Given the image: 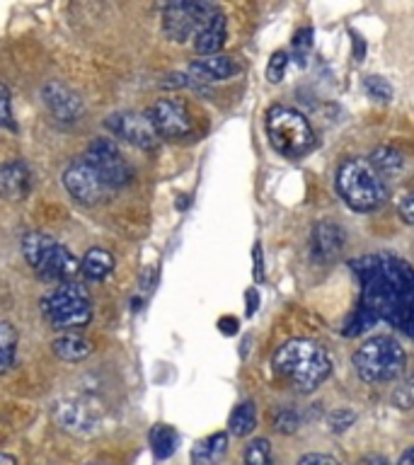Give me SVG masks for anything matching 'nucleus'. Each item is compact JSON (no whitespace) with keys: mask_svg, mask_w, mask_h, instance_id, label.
Returning a JSON list of instances; mask_svg holds the SVG:
<instances>
[{"mask_svg":"<svg viewBox=\"0 0 414 465\" xmlns=\"http://www.w3.org/2000/svg\"><path fill=\"white\" fill-rule=\"evenodd\" d=\"M361 282V305L414 340V267L395 254L376 252L351 262Z\"/></svg>","mask_w":414,"mask_h":465,"instance_id":"obj_1","label":"nucleus"},{"mask_svg":"<svg viewBox=\"0 0 414 465\" xmlns=\"http://www.w3.org/2000/svg\"><path fill=\"white\" fill-rule=\"evenodd\" d=\"M276 376L293 385L298 392H312L332 376V359L318 341L289 340L274 351L271 359Z\"/></svg>","mask_w":414,"mask_h":465,"instance_id":"obj_2","label":"nucleus"},{"mask_svg":"<svg viewBox=\"0 0 414 465\" xmlns=\"http://www.w3.org/2000/svg\"><path fill=\"white\" fill-rule=\"evenodd\" d=\"M337 192L349 209L373 211L385 202V182L370 160L349 158L337 170Z\"/></svg>","mask_w":414,"mask_h":465,"instance_id":"obj_3","label":"nucleus"},{"mask_svg":"<svg viewBox=\"0 0 414 465\" xmlns=\"http://www.w3.org/2000/svg\"><path fill=\"white\" fill-rule=\"evenodd\" d=\"M354 369L363 383H390L405 369V349L398 340L378 334L356 349Z\"/></svg>","mask_w":414,"mask_h":465,"instance_id":"obj_4","label":"nucleus"},{"mask_svg":"<svg viewBox=\"0 0 414 465\" xmlns=\"http://www.w3.org/2000/svg\"><path fill=\"white\" fill-rule=\"evenodd\" d=\"M22 254L36 274L46 282H73V276L78 274V260L65 245L46 235V232H27L22 238Z\"/></svg>","mask_w":414,"mask_h":465,"instance_id":"obj_5","label":"nucleus"},{"mask_svg":"<svg viewBox=\"0 0 414 465\" xmlns=\"http://www.w3.org/2000/svg\"><path fill=\"white\" fill-rule=\"evenodd\" d=\"M267 136L271 148L291 160L303 158L315 145L310 122L298 109L283 107V104H276L267 112Z\"/></svg>","mask_w":414,"mask_h":465,"instance_id":"obj_6","label":"nucleus"},{"mask_svg":"<svg viewBox=\"0 0 414 465\" xmlns=\"http://www.w3.org/2000/svg\"><path fill=\"white\" fill-rule=\"evenodd\" d=\"M42 308L44 318L56 330H80L93 320L90 291L85 289V283L78 282L58 283V289L44 298Z\"/></svg>","mask_w":414,"mask_h":465,"instance_id":"obj_7","label":"nucleus"},{"mask_svg":"<svg viewBox=\"0 0 414 465\" xmlns=\"http://www.w3.org/2000/svg\"><path fill=\"white\" fill-rule=\"evenodd\" d=\"M218 13L221 10L211 3H172L163 13V29L170 42L184 44L192 36L196 39V35L206 27V22Z\"/></svg>","mask_w":414,"mask_h":465,"instance_id":"obj_8","label":"nucleus"},{"mask_svg":"<svg viewBox=\"0 0 414 465\" xmlns=\"http://www.w3.org/2000/svg\"><path fill=\"white\" fill-rule=\"evenodd\" d=\"M64 184L65 189H68V194H71L75 202L85 203V206L104 203L109 196H112V192H114V189L104 182V177H102L85 158L75 160V163L65 170Z\"/></svg>","mask_w":414,"mask_h":465,"instance_id":"obj_9","label":"nucleus"},{"mask_svg":"<svg viewBox=\"0 0 414 465\" xmlns=\"http://www.w3.org/2000/svg\"><path fill=\"white\" fill-rule=\"evenodd\" d=\"M145 114L160 138H184L194 131V116L189 112L187 102L180 97H163Z\"/></svg>","mask_w":414,"mask_h":465,"instance_id":"obj_10","label":"nucleus"},{"mask_svg":"<svg viewBox=\"0 0 414 465\" xmlns=\"http://www.w3.org/2000/svg\"><path fill=\"white\" fill-rule=\"evenodd\" d=\"M83 158L104 177V182L112 189H119L131 182L129 163L123 160V155L119 153L114 141H109V138H97V141H93Z\"/></svg>","mask_w":414,"mask_h":465,"instance_id":"obj_11","label":"nucleus"},{"mask_svg":"<svg viewBox=\"0 0 414 465\" xmlns=\"http://www.w3.org/2000/svg\"><path fill=\"white\" fill-rule=\"evenodd\" d=\"M107 129L114 136L129 141L136 148H155L160 141L158 131L148 119V114H138V112H116L107 119Z\"/></svg>","mask_w":414,"mask_h":465,"instance_id":"obj_12","label":"nucleus"},{"mask_svg":"<svg viewBox=\"0 0 414 465\" xmlns=\"http://www.w3.org/2000/svg\"><path fill=\"white\" fill-rule=\"evenodd\" d=\"M42 97L44 104L49 107V112L56 116L58 122H78L80 116L85 114L83 97L68 85H64V83H58V80H51V83L44 85Z\"/></svg>","mask_w":414,"mask_h":465,"instance_id":"obj_13","label":"nucleus"},{"mask_svg":"<svg viewBox=\"0 0 414 465\" xmlns=\"http://www.w3.org/2000/svg\"><path fill=\"white\" fill-rule=\"evenodd\" d=\"M240 73V64L232 56L216 54V56H202L189 64V75L199 83H223L235 78Z\"/></svg>","mask_w":414,"mask_h":465,"instance_id":"obj_14","label":"nucleus"},{"mask_svg":"<svg viewBox=\"0 0 414 465\" xmlns=\"http://www.w3.org/2000/svg\"><path fill=\"white\" fill-rule=\"evenodd\" d=\"M344 242H347L344 228L340 223H334V221H320L312 228L310 247L318 260H332V257H337L344 250Z\"/></svg>","mask_w":414,"mask_h":465,"instance_id":"obj_15","label":"nucleus"},{"mask_svg":"<svg viewBox=\"0 0 414 465\" xmlns=\"http://www.w3.org/2000/svg\"><path fill=\"white\" fill-rule=\"evenodd\" d=\"M225 36H228V17L223 13L213 15L206 27L196 35L194 39V49L202 54V56H216L221 54L225 44Z\"/></svg>","mask_w":414,"mask_h":465,"instance_id":"obj_16","label":"nucleus"},{"mask_svg":"<svg viewBox=\"0 0 414 465\" xmlns=\"http://www.w3.org/2000/svg\"><path fill=\"white\" fill-rule=\"evenodd\" d=\"M56 420L58 424L68 431H75V434H85V431H93L94 429V417L90 412V407H85L83 402H58L56 405Z\"/></svg>","mask_w":414,"mask_h":465,"instance_id":"obj_17","label":"nucleus"},{"mask_svg":"<svg viewBox=\"0 0 414 465\" xmlns=\"http://www.w3.org/2000/svg\"><path fill=\"white\" fill-rule=\"evenodd\" d=\"M0 189L5 199L20 202L29 194V170L25 163H7L0 170Z\"/></svg>","mask_w":414,"mask_h":465,"instance_id":"obj_18","label":"nucleus"},{"mask_svg":"<svg viewBox=\"0 0 414 465\" xmlns=\"http://www.w3.org/2000/svg\"><path fill=\"white\" fill-rule=\"evenodd\" d=\"M51 349H54V354L58 359H64V361H83L87 356L93 354V344L78 332H64L58 334L56 340L51 341Z\"/></svg>","mask_w":414,"mask_h":465,"instance_id":"obj_19","label":"nucleus"},{"mask_svg":"<svg viewBox=\"0 0 414 465\" xmlns=\"http://www.w3.org/2000/svg\"><path fill=\"white\" fill-rule=\"evenodd\" d=\"M228 453V434L218 431L196 443L192 450V465H218Z\"/></svg>","mask_w":414,"mask_h":465,"instance_id":"obj_20","label":"nucleus"},{"mask_svg":"<svg viewBox=\"0 0 414 465\" xmlns=\"http://www.w3.org/2000/svg\"><path fill=\"white\" fill-rule=\"evenodd\" d=\"M80 272L90 282H104L114 272V257L102 247H93V250H87L83 262H80Z\"/></svg>","mask_w":414,"mask_h":465,"instance_id":"obj_21","label":"nucleus"},{"mask_svg":"<svg viewBox=\"0 0 414 465\" xmlns=\"http://www.w3.org/2000/svg\"><path fill=\"white\" fill-rule=\"evenodd\" d=\"M370 165L376 167L380 177H395V174L405 167V155L392 148V145H378L376 151L370 153Z\"/></svg>","mask_w":414,"mask_h":465,"instance_id":"obj_22","label":"nucleus"},{"mask_svg":"<svg viewBox=\"0 0 414 465\" xmlns=\"http://www.w3.org/2000/svg\"><path fill=\"white\" fill-rule=\"evenodd\" d=\"M151 449L153 453H155V458H160V460H165V458H170L177 450V431H174L172 427H167V424H158L155 429H151Z\"/></svg>","mask_w":414,"mask_h":465,"instance_id":"obj_23","label":"nucleus"},{"mask_svg":"<svg viewBox=\"0 0 414 465\" xmlns=\"http://www.w3.org/2000/svg\"><path fill=\"white\" fill-rule=\"evenodd\" d=\"M257 427V407L252 400L240 402L231 414V431L235 436H247L252 434V429Z\"/></svg>","mask_w":414,"mask_h":465,"instance_id":"obj_24","label":"nucleus"},{"mask_svg":"<svg viewBox=\"0 0 414 465\" xmlns=\"http://www.w3.org/2000/svg\"><path fill=\"white\" fill-rule=\"evenodd\" d=\"M17 332L10 322H0V356H3V371H10L17 354Z\"/></svg>","mask_w":414,"mask_h":465,"instance_id":"obj_25","label":"nucleus"},{"mask_svg":"<svg viewBox=\"0 0 414 465\" xmlns=\"http://www.w3.org/2000/svg\"><path fill=\"white\" fill-rule=\"evenodd\" d=\"M242 460H245V465H274V453H271L267 439H252L247 443Z\"/></svg>","mask_w":414,"mask_h":465,"instance_id":"obj_26","label":"nucleus"},{"mask_svg":"<svg viewBox=\"0 0 414 465\" xmlns=\"http://www.w3.org/2000/svg\"><path fill=\"white\" fill-rule=\"evenodd\" d=\"M376 322H378L376 315H373L366 305L359 303V308H356L351 320H349L347 327H344V334H347V337H356V334H361L363 330H369V327H373Z\"/></svg>","mask_w":414,"mask_h":465,"instance_id":"obj_27","label":"nucleus"},{"mask_svg":"<svg viewBox=\"0 0 414 465\" xmlns=\"http://www.w3.org/2000/svg\"><path fill=\"white\" fill-rule=\"evenodd\" d=\"M363 90L378 102H390L392 100V85L380 75H369L363 80Z\"/></svg>","mask_w":414,"mask_h":465,"instance_id":"obj_28","label":"nucleus"},{"mask_svg":"<svg viewBox=\"0 0 414 465\" xmlns=\"http://www.w3.org/2000/svg\"><path fill=\"white\" fill-rule=\"evenodd\" d=\"M274 424L281 434H293V431L301 427V417H298V412L293 407H281V410H276Z\"/></svg>","mask_w":414,"mask_h":465,"instance_id":"obj_29","label":"nucleus"},{"mask_svg":"<svg viewBox=\"0 0 414 465\" xmlns=\"http://www.w3.org/2000/svg\"><path fill=\"white\" fill-rule=\"evenodd\" d=\"M286 65H289V54H286V51H276L274 56L269 58L267 65L269 83H281L283 73H286Z\"/></svg>","mask_w":414,"mask_h":465,"instance_id":"obj_30","label":"nucleus"},{"mask_svg":"<svg viewBox=\"0 0 414 465\" xmlns=\"http://www.w3.org/2000/svg\"><path fill=\"white\" fill-rule=\"evenodd\" d=\"M356 414L351 412V410H334L332 414H330V427H332V431H337V434H341V431H347L351 424H354Z\"/></svg>","mask_w":414,"mask_h":465,"instance_id":"obj_31","label":"nucleus"},{"mask_svg":"<svg viewBox=\"0 0 414 465\" xmlns=\"http://www.w3.org/2000/svg\"><path fill=\"white\" fill-rule=\"evenodd\" d=\"M0 107H3V116H0L3 126L10 131H17V126L13 122V109H10V90H7L5 83L0 85Z\"/></svg>","mask_w":414,"mask_h":465,"instance_id":"obj_32","label":"nucleus"},{"mask_svg":"<svg viewBox=\"0 0 414 465\" xmlns=\"http://www.w3.org/2000/svg\"><path fill=\"white\" fill-rule=\"evenodd\" d=\"M298 465H340V460L332 456H325V453H305Z\"/></svg>","mask_w":414,"mask_h":465,"instance_id":"obj_33","label":"nucleus"},{"mask_svg":"<svg viewBox=\"0 0 414 465\" xmlns=\"http://www.w3.org/2000/svg\"><path fill=\"white\" fill-rule=\"evenodd\" d=\"M399 218L405 221V223L414 225V194L405 196L402 202H399V209H398Z\"/></svg>","mask_w":414,"mask_h":465,"instance_id":"obj_34","label":"nucleus"},{"mask_svg":"<svg viewBox=\"0 0 414 465\" xmlns=\"http://www.w3.org/2000/svg\"><path fill=\"white\" fill-rule=\"evenodd\" d=\"M310 42H312V32L310 29H303V32H298L296 35V42H293V46H296V49H308V46H310Z\"/></svg>","mask_w":414,"mask_h":465,"instance_id":"obj_35","label":"nucleus"},{"mask_svg":"<svg viewBox=\"0 0 414 465\" xmlns=\"http://www.w3.org/2000/svg\"><path fill=\"white\" fill-rule=\"evenodd\" d=\"M359 465H390V460L385 456H380V453H369V456H363L361 460H359Z\"/></svg>","mask_w":414,"mask_h":465,"instance_id":"obj_36","label":"nucleus"},{"mask_svg":"<svg viewBox=\"0 0 414 465\" xmlns=\"http://www.w3.org/2000/svg\"><path fill=\"white\" fill-rule=\"evenodd\" d=\"M398 465H414V449L405 450V453H402V456H399Z\"/></svg>","mask_w":414,"mask_h":465,"instance_id":"obj_37","label":"nucleus"},{"mask_svg":"<svg viewBox=\"0 0 414 465\" xmlns=\"http://www.w3.org/2000/svg\"><path fill=\"white\" fill-rule=\"evenodd\" d=\"M0 465H15V458L10 456V453H3V456H0Z\"/></svg>","mask_w":414,"mask_h":465,"instance_id":"obj_38","label":"nucleus"},{"mask_svg":"<svg viewBox=\"0 0 414 465\" xmlns=\"http://www.w3.org/2000/svg\"><path fill=\"white\" fill-rule=\"evenodd\" d=\"M254 296H257V293H254V289H252V298ZM247 301H250V296H247ZM252 312H254V303H250L247 305V315H252Z\"/></svg>","mask_w":414,"mask_h":465,"instance_id":"obj_39","label":"nucleus"}]
</instances>
